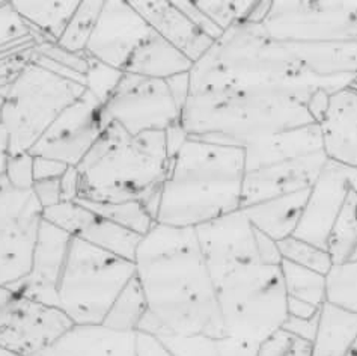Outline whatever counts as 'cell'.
Instances as JSON below:
<instances>
[{
  "mask_svg": "<svg viewBox=\"0 0 357 356\" xmlns=\"http://www.w3.org/2000/svg\"><path fill=\"white\" fill-rule=\"evenodd\" d=\"M135 269L148 306L137 332L225 335L218 295L195 228L157 223L140 242Z\"/></svg>",
  "mask_w": 357,
  "mask_h": 356,
  "instance_id": "cell-1",
  "label": "cell"
},
{
  "mask_svg": "<svg viewBox=\"0 0 357 356\" xmlns=\"http://www.w3.org/2000/svg\"><path fill=\"white\" fill-rule=\"evenodd\" d=\"M275 91L309 103L318 91L342 89L312 76L287 43L271 38L261 23L244 20L223 32L190 70V92Z\"/></svg>",
  "mask_w": 357,
  "mask_h": 356,
  "instance_id": "cell-2",
  "label": "cell"
},
{
  "mask_svg": "<svg viewBox=\"0 0 357 356\" xmlns=\"http://www.w3.org/2000/svg\"><path fill=\"white\" fill-rule=\"evenodd\" d=\"M244 174L241 147L187 136L160 189L157 223L198 228L240 210Z\"/></svg>",
  "mask_w": 357,
  "mask_h": 356,
  "instance_id": "cell-3",
  "label": "cell"
},
{
  "mask_svg": "<svg viewBox=\"0 0 357 356\" xmlns=\"http://www.w3.org/2000/svg\"><path fill=\"white\" fill-rule=\"evenodd\" d=\"M169 166L166 132L130 135L116 123H107L96 145L77 166V200L142 201L155 218L160 189Z\"/></svg>",
  "mask_w": 357,
  "mask_h": 356,
  "instance_id": "cell-4",
  "label": "cell"
},
{
  "mask_svg": "<svg viewBox=\"0 0 357 356\" xmlns=\"http://www.w3.org/2000/svg\"><path fill=\"white\" fill-rule=\"evenodd\" d=\"M180 124L187 136L244 147L252 140L317 124L307 105L275 91L190 92Z\"/></svg>",
  "mask_w": 357,
  "mask_h": 356,
  "instance_id": "cell-5",
  "label": "cell"
},
{
  "mask_svg": "<svg viewBox=\"0 0 357 356\" xmlns=\"http://www.w3.org/2000/svg\"><path fill=\"white\" fill-rule=\"evenodd\" d=\"M225 335L261 344L288 317L280 266L259 261L240 265L213 278Z\"/></svg>",
  "mask_w": 357,
  "mask_h": 356,
  "instance_id": "cell-6",
  "label": "cell"
},
{
  "mask_svg": "<svg viewBox=\"0 0 357 356\" xmlns=\"http://www.w3.org/2000/svg\"><path fill=\"white\" fill-rule=\"evenodd\" d=\"M135 275L133 261L73 237L58 285V308L74 326L102 325Z\"/></svg>",
  "mask_w": 357,
  "mask_h": 356,
  "instance_id": "cell-7",
  "label": "cell"
},
{
  "mask_svg": "<svg viewBox=\"0 0 357 356\" xmlns=\"http://www.w3.org/2000/svg\"><path fill=\"white\" fill-rule=\"evenodd\" d=\"M82 83L31 62L3 94L2 124L9 136L11 154L29 153L65 109L83 94Z\"/></svg>",
  "mask_w": 357,
  "mask_h": 356,
  "instance_id": "cell-8",
  "label": "cell"
},
{
  "mask_svg": "<svg viewBox=\"0 0 357 356\" xmlns=\"http://www.w3.org/2000/svg\"><path fill=\"white\" fill-rule=\"evenodd\" d=\"M261 26L280 43H357V2H270Z\"/></svg>",
  "mask_w": 357,
  "mask_h": 356,
  "instance_id": "cell-9",
  "label": "cell"
},
{
  "mask_svg": "<svg viewBox=\"0 0 357 356\" xmlns=\"http://www.w3.org/2000/svg\"><path fill=\"white\" fill-rule=\"evenodd\" d=\"M73 326L59 308L11 287L0 288V348L6 356H36Z\"/></svg>",
  "mask_w": 357,
  "mask_h": 356,
  "instance_id": "cell-10",
  "label": "cell"
},
{
  "mask_svg": "<svg viewBox=\"0 0 357 356\" xmlns=\"http://www.w3.org/2000/svg\"><path fill=\"white\" fill-rule=\"evenodd\" d=\"M43 212L32 191L0 187V288H14L31 274Z\"/></svg>",
  "mask_w": 357,
  "mask_h": 356,
  "instance_id": "cell-11",
  "label": "cell"
},
{
  "mask_svg": "<svg viewBox=\"0 0 357 356\" xmlns=\"http://www.w3.org/2000/svg\"><path fill=\"white\" fill-rule=\"evenodd\" d=\"M105 123H116L130 135L166 132L180 124L176 105L166 80L124 73L116 89L102 106Z\"/></svg>",
  "mask_w": 357,
  "mask_h": 356,
  "instance_id": "cell-12",
  "label": "cell"
},
{
  "mask_svg": "<svg viewBox=\"0 0 357 356\" xmlns=\"http://www.w3.org/2000/svg\"><path fill=\"white\" fill-rule=\"evenodd\" d=\"M105 127L102 105L84 91L76 103L62 112L29 153L77 168Z\"/></svg>",
  "mask_w": 357,
  "mask_h": 356,
  "instance_id": "cell-13",
  "label": "cell"
},
{
  "mask_svg": "<svg viewBox=\"0 0 357 356\" xmlns=\"http://www.w3.org/2000/svg\"><path fill=\"white\" fill-rule=\"evenodd\" d=\"M149 34L151 27L128 0H105L84 54L124 73L131 54Z\"/></svg>",
  "mask_w": 357,
  "mask_h": 356,
  "instance_id": "cell-14",
  "label": "cell"
},
{
  "mask_svg": "<svg viewBox=\"0 0 357 356\" xmlns=\"http://www.w3.org/2000/svg\"><path fill=\"white\" fill-rule=\"evenodd\" d=\"M43 218L54 227L68 232L89 245L110 252L116 257L133 261L142 236L116 225L89 210L80 201H62L43 212Z\"/></svg>",
  "mask_w": 357,
  "mask_h": 356,
  "instance_id": "cell-15",
  "label": "cell"
},
{
  "mask_svg": "<svg viewBox=\"0 0 357 356\" xmlns=\"http://www.w3.org/2000/svg\"><path fill=\"white\" fill-rule=\"evenodd\" d=\"M195 230L211 278L236 266L259 261L255 228L241 209Z\"/></svg>",
  "mask_w": 357,
  "mask_h": 356,
  "instance_id": "cell-16",
  "label": "cell"
},
{
  "mask_svg": "<svg viewBox=\"0 0 357 356\" xmlns=\"http://www.w3.org/2000/svg\"><path fill=\"white\" fill-rule=\"evenodd\" d=\"M350 193L344 166L328 161L309 191L294 237L326 249L328 234Z\"/></svg>",
  "mask_w": 357,
  "mask_h": 356,
  "instance_id": "cell-17",
  "label": "cell"
},
{
  "mask_svg": "<svg viewBox=\"0 0 357 356\" xmlns=\"http://www.w3.org/2000/svg\"><path fill=\"white\" fill-rule=\"evenodd\" d=\"M327 162L328 158L323 151L246 172L241 209L278 196L311 189Z\"/></svg>",
  "mask_w": 357,
  "mask_h": 356,
  "instance_id": "cell-18",
  "label": "cell"
},
{
  "mask_svg": "<svg viewBox=\"0 0 357 356\" xmlns=\"http://www.w3.org/2000/svg\"><path fill=\"white\" fill-rule=\"evenodd\" d=\"M71 239L68 232L43 221L31 274L23 283L14 287L17 292L58 308V285Z\"/></svg>",
  "mask_w": 357,
  "mask_h": 356,
  "instance_id": "cell-19",
  "label": "cell"
},
{
  "mask_svg": "<svg viewBox=\"0 0 357 356\" xmlns=\"http://www.w3.org/2000/svg\"><path fill=\"white\" fill-rule=\"evenodd\" d=\"M151 31L180 50L193 64L211 49L214 41L202 34L171 0H128Z\"/></svg>",
  "mask_w": 357,
  "mask_h": 356,
  "instance_id": "cell-20",
  "label": "cell"
},
{
  "mask_svg": "<svg viewBox=\"0 0 357 356\" xmlns=\"http://www.w3.org/2000/svg\"><path fill=\"white\" fill-rule=\"evenodd\" d=\"M319 126L328 161L357 170V89L333 94Z\"/></svg>",
  "mask_w": 357,
  "mask_h": 356,
  "instance_id": "cell-21",
  "label": "cell"
},
{
  "mask_svg": "<svg viewBox=\"0 0 357 356\" xmlns=\"http://www.w3.org/2000/svg\"><path fill=\"white\" fill-rule=\"evenodd\" d=\"M246 172L324 151L321 126L311 124L252 140L243 147Z\"/></svg>",
  "mask_w": 357,
  "mask_h": 356,
  "instance_id": "cell-22",
  "label": "cell"
},
{
  "mask_svg": "<svg viewBox=\"0 0 357 356\" xmlns=\"http://www.w3.org/2000/svg\"><path fill=\"white\" fill-rule=\"evenodd\" d=\"M36 356H137L136 334L116 332L102 325L73 326Z\"/></svg>",
  "mask_w": 357,
  "mask_h": 356,
  "instance_id": "cell-23",
  "label": "cell"
},
{
  "mask_svg": "<svg viewBox=\"0 0 357 356\" xmlns=\"http://www.w3.org/2000/svg\"><path fill=\"white\" fill-rule=\"evenodd\" d=\"M309 191H298L241 209L249 222L275 242L294 236L302 218Z\"/></svg>",
  "mask_w": 357,
  "mask_h": 356,
  "instance_id": "cell-24",
  "label": "cell"
},
{
  "mask_svg": "<svg viewBox=\"0 0 357 356\" xmlns=\"http://www.w3.org/2000/svg\"><path fill=\"white\" fill-rule=\"evenodd\" d=\"M193 62L151 31L131 54L124 73L148 79L167 80L180 74L190 73Z\"/></svg>",
  "mask_w": 357,
  "mask_h": 356,
  "instance_id": "cell-25",
  "label": "cell"
},
{
  "mask_svg": "<svg viewBox=\"0 0 357 356\" xmlns=\"http://www.w3.org/2000/svg\"><path fill=\"white\" fill-rule=\"evenodd\" d=\"M311 356H357V314L326 302L319 311Z\"/></svg>",
  "mask_w": 357,
  "mask_h": 356,
  "instance_id": "cell-26",
  "label": "cell"
},
{
  "mask_svg": "<svg viewBox=\"0 0 357 356\" xmlns=\"http://www.w3.org/2000/svg\"><path fill=\"white\" fill-rule=\"evenodd\" d=\"M80 0H13L11 5L31 27L36 45L58 43Z\"/></svg>",
  "mask_w": 357,
  "mask_h": 356,
  "instance_id": "cell-27",
  "label": "cell"
},
{
  "mask_svg": "<svg viewBox=\"0 0 357 356\" xmlns=\"http://www.w3.org/2000/svg\"><path fill=\"white\" fill-rule=\"evenodd\" d=\"M326 251L333 266L357 260V195L350 191L328 234Z\"/></svg>",
  "mask_w": 357,
  "mask_h": 356,
  "instance_id": "cell-28",
  "label": "cell"
},
{
  "mask_svg": "<svg viewBox=\"0 0 357 356\" xmlns=\"http://www.w3.org/2000/svg\"><path fill=\"white\" fill-rule=\"evenodd\" d=\"M146 311L148 306L144 290L135 275L110 306L102 326L116 332L136 334Z\"/></svg>",
  "mask_w": 357,
  "mask_h": 356,
  "instance_id": "cell-29",
  "label": "cell"
},
{
  "mask_svg": "<svg viewBox=\"0 0 357 356\" xmlns=\"http://www.w3.org/2000/svg\"><path fill=\"white\" fill-rule=\"evenodd\" d=\"M280 274L287 297L300 299L315 306H323L327 302V275L285 260L280 263Z\"/></svg>",
  "mask_w": 357,
  "mask_h": 356,
  "instance_id": "cell-30",
  "label": "cell"
},
{
  "mask_svg": "<svg viewBox=\"0 0 357 356\" xmlns=\"http://www.w3.org/2000/svg\"><path fill=\"white\" fill-rule=\"evenodd\" d=\"M86 205L89 210L100 214L116 225H121L130 231H133L139 236L145 237L151 231L157 222L153 213L148 210L142 201H122V202H91L77 200Z\"/></svg>",
  "mask_w": 357,
  "mask_h": 356,
  "instance_id": "cell-31",
  "label": "cell"
},
{
  "mask_svg": "<svg viewBox=\"0 0 357 356\" xmlns=\"http://www.w3.org/2000/svg\"><path fill=\"white\" fill-rule=\"evenodd\" d=\"M102 6H105V0H80L76 13L73 14L71 20L56 44L71 53H86Z\"/></svg>",
  "mask_w": 357,
  "mask_h": 356,
  "instance_id": "cell-32",
  "label": "cell"
},
{
  "mask_svg": "<svg viewBox=\"0 0 357 356\" xmlns=\"http://www.w3.org/2000/svg\"><path fill=\"white\" fill-rule=\"evenodd\" d=\"M327 302L357 314V260L333 266L328 272Z\"/></svg>",
  "mask_w": 357,
  "mask_h": 356,
  "instance_id": "cell-33",
  "label": "cell"
},
{
  "mask_svg": "<svg viewBox=\"0 0 357 356\" xmlns=\"http://www.w3.org/2000/svg\"><path fill=\"white\" fill-rule=\"evenodd\" d=\"M278 246L280 251L282 260L289 261V263L315 270L318 274L323 275H327L333 267L332 258L328 255V252L306 240L291 236L278 242Z\"/></svg>",
  "mask_w": 357,
  "mask_h": 356,
  "instance_id": "cell-34",
  "label": "cell"
},
{
  "mask_svg": "<svg viewBox=\"0 0 357 356\" xmlns=\"http://www.w3.org/2000/svg\"><path fill=\"white\" fill-rule=\"evenodd\" d=\"M175 356H228L227 336H158Z\"/></svg>",
  "mask_w": 357,
  "mask_h": 356,
  "instance_id": "cell-35",
  "label": "cell"
},
{
  "mask_svg": "<svg viewBox=\"0 0 357 356\" xmlns=\"http://www.w3.org/2000/svg\"><path fill=\"white\" fill-rule=\"evenodd\" d=\"M196 3L222 32L248 20L257 5L252 0H196Z\"/></svg>",
  "mask_w": 357,
  "mask_h": 356,
  "instance_id": "cell-36",
  "label": "cell"
},
{
  "mask_svg": "<svg viewBox=\"0 0 357 356\" xmlns=\"http://www.w3.org/2000/svg\"><path fill=\"white\" fill-rule=\"evenodd\" d=\"M88 58V71L84 76V89L96 98L100 105L105 106L106 101L110 98L112 94L116 89L118 83L121 82L124 73L112 68L109 65L102 64L97 59Z\"/></svg>",
  "mask_w": 357,
  "mask_h": 356,
  "instance_id": "cell-37",
  "label": "cell"
},
{
  "mask_svg": "<svg viewBox=\"0 0 357 356\" xmlns=\"http://www.w3.org/2000/svg\"><path fill=\"white\" fill-rule=\"evenodd\" d=\"M35 41L31 27L15 13L11 2L0 8V52ZM36 43V41H35Z\"/></svg>",
  "mask_w": 357,
  "mask_h": 356,
  "instance_id": "cell-38",
  "label": "cell"
},
{
  "mask_svg": "<svg viewBox=\"0 0 357 356\" xmlns=\"http://www.w3.org/2000/svg\"><path fill=\"white\" fill-rule=\"evenodd\" d=\"M6 183L17 191H32L33 156L31 153L11 154L6 165Z\"/></svg>",
  "mask_w": 357,
  "mask_h": 356,
  "instance_id": "cell-39",
  "label": "cell"
},
{
  "mask_svg": "<svg viewBox=\"0 0 357 356\" xmlns=\"http://www.w3.org/2000/svg\"><path fill=\"white\" fill-rule=\"evenodd\" d=\"M36 53L41 54L45 59L61 65L63 68L79 74V76H83V77L86 76V71H88L86 54L71 53L68 50L62 49V47H59L56 43H44V44L36 45Z\"/></svg>",
  "mask_w": 357,
  "mask_h": 356,
  "instance_id": "cell-40",
  "label": "cell"
},
{
  "mask_svg": "<svg viewBox=\"0 0 357 356\" xmlns=\"http://www.w3.org/2000/svg\"><path fill=\"white\" fill-rule=\"evenodd\" d=\"M174 3L202 34L210 36L213 41H218L223 35L219 27L211 22V18L198 6L196 0H174Z\"/></svg>",
  "mask_w": 357,
  "mask_h": 356,
  "instance_id": "cell-41",
  "label": "cell"
},
{
  "mask_svg": "<svg viewBox=\"0 0 357 356\" xmlns=\"http://www.w3.org/2000/svg\"><path fill=\"white\" fill-rule=\"evenodd\" d=\"M318 317L319 316L314 318H296L288 316L280 329L285 331L291 336H294L297 340L312 343L318 329Z\"/></svg>",
  "mask_w": 357,
  "mask_h": 356,
  "instance_id": "cell-42",
  "label": "cell"
},
{
  "mask_svg": "<svg viewBox=\"0 0 357 356\" xmlns=\"http://www.w3.org/2000/svg\"><path fill=\"white\" fill-rule=\"evenodd\" d=\"M61 178H52V180H41L33 183L32 192L41 204L43 210L50 209L53 205L62 202Z\"/></svg>",
  "mask_w": 357,
  "mask_h": 356,
  "instance_id": "cell-43",
  "label": "cell"
},
{
  "mask_svg": "<svg viewBox=\"0 0 357 356\" xmlns=\"http://www.w3.org/2000/svg\"><path fill=\"white\" fill-rule=\"evenodd\" d=\"M293 341L294 336L279 329L258 346L257 356H285Z\"/></svg>",
  "mask_w": 357,
  "mask_h": 356,
  "instance_id": "cell-44",
  "label": "cell"
},
{
  "mask_svg": "<svg viewBox=\"0 0 357 356\" xmlns=\"http://www.w3.org/2000/svg\"><path fill=\"white\" fill-rule=\"evenodd\" d=\"M68 168L71 166L58 161H53V158L33 156V180L41 181V180H52V178H61L65 172L68 171Z\"/></svg>",
  "mask_w": 357,
  "mask_h": 356,
  "instance_id": "cell-45",
  "label": "cell"
},
{
  "mask_svg": "<svg viewBox=\"0 0 357 356\" xmlns=\"http://www.w3.org/2000/svg\"><path fill=\"white\" fill-rule=\"evenodd\" d=\"M255 240H257V254L259 263L267 266H280L282 255L278 246V242L270 239L266 234H262L255 228Z\"/></svg>",
  "mask_w": 357,
  "mask_h": 356,
  "instance_id": "cell-46",
  "label": "cell"
},
{
  "mask_svg": "<svg viewBox=\"0 0 357 356\" xmlns=\"http://www.w3.org/2000/svg\"><path fill=\"white\" fill-rule=\"evenodd\" d=\"M136 353L137 356H175L158 336L146 332H136Z\"/></svg>",
  "mask_w": 357,
  "mask_h": 356,
  "instance_id": "cell-47",
  "label": "cell"
},
{
  "mask_svg": "<svg viewBox=\"0 0 357 356\" xmlns=\"http://www.w3.org/2000/svg\"><path fill=\"white\" fill-rule=\"evenodd\" d=\"M166 82H167L169 89H171L172 96L176 101V105L181 107V112H183L185 101L190 96V73L180 74V76L171 77V79H167Z\"/></svg>",
  "mask_w": 357,
  "mask_h": 356,
  "instance_id": "cell-48",
  "label": "cell"
},
{
  "mask_svg": "<svg viewBox=\"0 0 357 356\" xmlns=\"http://www.w3.org/2000/svg\"><path fill=\"white\" fill-rule=\"evenodd\" d=\"M80 189V177L77 168H68L61 178V191H62V201H76L79 198Z\"/></svg>",
  "mask_w": 357,
  "mask_h": 356,
  "instance_id": "cell-49",
  "label": "cell"
},
{
  "mask_svg": "<svg viewBox=\"0 0 357 356\" xmlns=\"http://www.w3.org/2000/svg\"><path fill=\"white\" fill-rule=\"evenodd\" d=\"M287 311L289 317L296 318H314L319 316L321 306H315L309 302L300 301V299L287 297Z\"/></svg>",
  "mask_w": 357,
  "mask_h": 356,
  "instance_id": "cell-50",
  "label": "cell"
},
{
  "mask_svg": "<svg viewBox=\"0 0 357 356\" xmlns=\"http://www.w3.org/2000/svg\"><path fill=\"white\" fill-rule=\"evenodd\" d=\"M11 156V148H9V136L6 128L0 124V187L6 183V165Z\"/></svg>",
  "mask_w": 357,
  "mask_h": 356,
  "instance_id": "cell-51",
  "label": "cell"
},
{
  "mask_svg": "<svg viewBox=\"0 0 357 356\" xmlns=\"http://www.w3.org/2000/svg\"><path fill=\"white\" fill-rule=\"evenodd\" d=\"M285 356H311V343L294 339Z\"/></svg>",
  "mask_w": 357,
  "mask_h": 356,
  "instance_id": "cell-52",
  "label": "cell"
},
{
  "mask_svg": "<svg viewBox=\"0 0 357 356\" xmlns=\"http://www.w3.org/2000/svg\"><path fill=\"white\" fill-rule=\"evenodd\" d=\"M344 170L347 175V181H349V186H350V191H353L357 195V170H354V168H347V166H344Z\"/></svg>",
  "mask_w": 357,
  "mask_h": 356,
  "instance_id": "cell-53",
  "label": "cell"
},
{
  "mask_svg": "<svg viewBox=\"0 0 357 356\" xmlns=\"http://www.w3.org/2000/svg\"><path fill=\"white\" fill-rule=\"evenodd\" d=\"M2 107H3V97L0 96V119H2Z\"/></svg>",
  "mask_w": 357,
  "mask_h": 356,
  "instance_id": "cell-54",
  "label": "cell"
},
{
  "mask_svg": "<svg viewBox=\"0 0 357 356\" xmlns=\"http://www.w3.org/2000/svg\"><path fill=\"white\" fill-rule=\"evenodd\" d=\"M351 88L357 89V76H356V79H354V80H353V83H351Z\"/></svg>",
  "mask_w": 357,
  "mask_h": 356,
  "instance_id": "cell-55",
  "label": "cell"
},
{
  "mask_svg": "<svg viewBox=\"0 0 357 356\" xmlns=\"http://www.w3.org/2000/svg\"><path fill=\"white\" fill-rule=\"evenodd\" d=\"M0 356H6V353L2 350V348H0Z\"/></svg>",
  "mask_w": 357,
  "mask_h": 356,
  "instance_id": "cell-56",
  "label": "cell"
},
{
  "mask_svg": "<svg viewBox=\"0 0 357 356\" xmlns=\"http://www.w3.org/2000/svg\"><path fill=\"white\" fill-rule=\"evenodd\" d=\"M3 5H6V2H2V0H0V8H2Z\"/></svg>",
  "mask_w": 357,
  "mask_h": 356,
  "instance_id": "cell-57",
  "label": "cell"
}]
</instances>
